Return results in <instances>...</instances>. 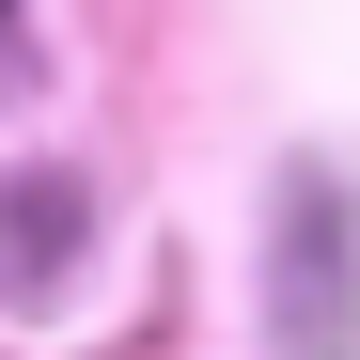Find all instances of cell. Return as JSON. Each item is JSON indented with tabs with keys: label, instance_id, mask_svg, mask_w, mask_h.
I'll use <instances>...</instances> for the list:
<instances>
[{
	"label": "cell",
	"instance_id": "3957f363",
	"mask_svg": "<svg viewBox=\"0 0 360 360\" xmlns=\"http://www.w3.org/2000/svg\"><path fill=\"white\" fill-rule=\"evenodd\" d=\"M0 16H16V0H0Z\"/></svg>",
	"mask_w": 360,
	"mask_h": 360
},
{
	"label": "cell",
	"instance_id": "7a4b0ae2",
	"mask_svg": "<svg viewBox=\"0 0 360 360\" xmlns=\"http://www.w3.org/2000/svg\"><path fill=\"white\" fill-rule=\"evenodd\" d=\"M63 235H79V188L63 172H16V188H0V282H32Z\"/></svg>",
	"mask_w": 360,
	"mask_h": 360
},
{
	"label": "cell",
	"instance_id": "6da1fadb",
	"mask_svg": "<svg viewBox=\"0 0 360 360\" xmlns=\"http://www.w3.org/2000/svg\"><path fill=\"white\" fill-rule=\"evenodd\" d=\"M266 329H282V360H360V219L314 157L266 204Z\"/></svg>",
	"mask_w": 360,
	"mask_h": 360
}]
</instances>
